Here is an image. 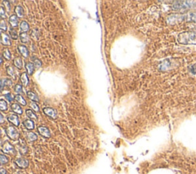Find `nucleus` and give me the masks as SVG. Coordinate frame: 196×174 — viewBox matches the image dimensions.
<instances>
[{
	"label": "nucleus",
	"instance_id": "4468645a",
	"mask_svg": "<svg viewBox=\"0 0 196 174\" xmlns=\"http://www.w3.org/2000/svg\"><path fill=\"white\" fill-rule=\"evenodd\" d=\"M15 12H16V16L18 18H23L24 12V9L21 6H16L15 7Z\"/></svg>",
	"mask_w": 196,
	"mask_h": 174
},
{
	"label": "nucleus",
	"instance_id": "aec40b11",
	"mask_svg": "<svg viewBox=\"0 0 196 174\" xmlns=\"http://www.w3.org/2000/svg\"><path fill=\"white\" fill-rule=\"evenodd\" d=\"M27 96L30 100H33V101H37V102L39 101V98L37 96V94H35V92L32 91H27Z\"/></svg>",
	"mask_w": 196,
	"mask_h": 174
},
{
	"label": "nucleus",
	"instance_id": "6ab92c4d",
	"mask_svg": "<svg viewBox=\"0 0 196 174\" xmlns=\"http://www.w3.org/2000/svg\"><path fill=\"white\" fill-rule=\"evenodd\" d=\"M19 27H20V30L22 31V32H29V29H30V26H29V25L28 24V22H26V21H22L20 23Z\"/></svg>",
	"mask_w": 196,
	"mask_h": 174
},
{
	"label": "nucleus",
	"instance_id": "412c9836",
	"mask_svg": "<svg viewBox=\"0 0 196 174\" xmlns=\"http://www.w3.org/2000/svg\"><path fill=\"white\" fill-rule=\"evenodd\" d=\"M20 80L22 81V84H23L24 87L28 86V84H29V77H28V74H26V73H22V74H21Z\"/></svg>",
	"mask_w": 196,
	"mask_h": 174
},
{
	"label": "nucleus",
	"instance_id": "b1692460",
	"mask_svg": "<svg viewBox=\"0 0 196 174\" xmlns=\"http://www.w3.org/2000/svg\"><path fill=\"white\" fill-rule=\"evenodd\" d=\"M26 115H27L28 117H29V118H30V120H37L38 118H37V115L35 114V113H34L33 111H32V110H30V109H28V110H26Z\"/></svg>",
	"mask_w": 196,
	"mask_h": 174
},
{
	"label": "nucleus",
	"instance_id": "cd10ccee",
	"mask_svg": "<svg viewBox=\"0 0 196 174\" xmlns=\"http://www.w3.org/2000/svg\"><path fill=\"white\" fill-rule=\"evenodd\" d=\"M30 107L35 112H39L40 111V107H39L37 103H35V101H32L30 103Z\"/></svg>",
	"mask_w": 196,
	"mask_h": 174
},
{
	"label": "nucleus",
	"instance_id": "4be33fe9",
	"mask_svg": "<svg viewBox=\"0 0 196 174\" xmlns=\"http://www.w3.org/2000/svg\"><path fill=\"white\" fill-rule=\"evenodd\" d=\"M26 138H27L29 141L32 142V141H36L38 139V136L35 134V133L29 131V132H26Z\"/></svg>",
	"mask_w": 196,
	"mask_h": 174
},
{
	"label": "nucleus",
	"instance_id": "f8f14e48",
	"mask_svg": "<svg viewBox=\"0 0 196 174\" xmlns=\"http://www.w3.org/2000/svg\"><path fill=\"white\" fill-rule=\"evenodd\" d=\"M18 49H19V51L24 58H28V57L29 56V49H28L27 47L24 46V45H19Z\"/></svg>",
	"mask_w": 196,
	"mask_h": 174
},
{
	"label": "nucleus",
	"instance_id": "2eb2a0df",
	"mask_svg": "<svg viewBox=\"0 0 196 174\" xmlns=\"http://www.w3.org/2000/svg\"><path fill=\"white\" fill-rule=\"evenodd\" d=\"M24 127L28 130H33L35 128V123L32 120H25L23 121Z\"/></svg>",
	"mask_w": 196,
	"mask_h": 174
},
{
	"label": "nucleus",
	"instance_id": "c9c22d12",
	"mask_svg": "<svg viewBox=\"0 0 196 174\" xmlns=\"http://www.w3.org/2000/svg\"><path fill=\"white\" fill-rule=\"evenodd\" d=\"M5 97H6V98L8 100H9V101H12L13 100H14L15 99V97H13V95L12 94H10V93H9V94H6V95H5Z\"/></svg>",
	"mask_w": 196,
	"mask_h": 174
},
{
	"label": "nucleus",
	"instance_id": "7c9ffc66",
	"mask_svg": "<svg viewBox=\"0 0 196 174\" xmlns=\"http://www.w3.org/2000/svg\"><path fill=\"white\" fill-rule=\"evenodd\" d=\"M0 161H1V163L2 164H6L9 162V158H8L6 156H5L4 154H1L0 155Z\"/></svg>",
	"mask_w": 196,
	"mask_h": 174
},
{
	"label": "nucleus",
	"instance_id": "0eeeda50",
	"mask_svg": "<svg viewBox=\"0 0 196 174\" xmlns=\"http://www.w3.org/2000/svg\"><path fill=\"white\" fill-rule=\"evenodd\" d=\"M38 133L42 135V136L45 138H49L51 137V133L50 131H49L48 128H47L46 127H44V126H40L38 127Z\"/></svg>",
	"mask_w": 196,
	"mask_h": 174
},
{
	"label": "nucleus",
	"instance_id": "a211bd4d",
	"mask_svg": "<svg viewBox=\"0 0 196 174\" xmlns=\"http://www.w3.org/2000/svg\"><path fill=\"white\" fill-rule=\"evenodd\" d=\"M13 64H14L15 67H16L19 69H22V65H23V63H22V59L20 57H17L14 59L13 61Z\"/></svg>",
	"mask_w": 196,
	"mask_h": 174
},
{
	"label": "nucleus",
	"instance_id": "58836bf2",
	"mask_svg": "<svg viewBox=\"0 0 196 174\" xmlns=\"http://www.w3.org/2000/svg\"><path fill=\"white\" fill-rule=\"evenodd\" d=\"M0 117H1V121L0 122H1V123H2L3 122H4V119H3V115L1 114H0Z\"/></svg>",
	"mask_w": 196,
	"mask_h": 174
},
{
	"label": "nucleus",
	"instance_id": "f257e3e1",
	"mask_svg": "<svg viewBox=\"0 0 196 174\" xmlns=\"http://www.w3.org/2000/svg\"><path fill=\"white\" fill-rule=\"evenodd\" d=\"M183 22L196 23V11L182 14H172L167 18V22L172 25Z\"/></svg>",
	"mask_w": 196,
	"mask_h": 174
},
{
	"label": "nucleus",
	"instance_id": "9d476101",
	"mask_svg": "<svg viewBox=\"0 0 196 174\" xmlns=\"http://www.w3.org/2000/svg\"><path fill=\"white\" fill-rule=\"evenodd\" d=\"M9 23H10L11 26L15 28V27H17L19 25V18L17 17V16L15 14L11 15L9 19Z\"/></svg>",
	"mask_w": 196,
	"mask_h": 174
},
{
	"label": "nucleus",
	"instance_id": "a878e982",
	"mask_svg": "<svg viewBox=\"0 0 196 174\" xmlns=\"http://www.w3.org/2000/svg\"><path fill=\"white\" fill-rule=\"evenodd\" d=\"M6 71H7V74H9V76H11V77H15V75H16V71H15L14 68H13L12 66H9V67H7Z\"/></svg>",
	"mask_w": 196,
	"mask_h": 174
},
{
	"label": "nucleus",
	"instance_id": "72a5a7b5",
	"mask_svg": "<svg viewBox=\"0 0 196 174\" xmlns=\"http://www.w3.org/2000/svg\"><path fill=\"white\" fill-rule=\"evenodd\" d=\"M34 65H35V66L36 68H40L42 67V62L41 60H39L38 58H35V59H34Z\"/></svg>",
	"mask_w": 196,
	"mask_h": 174
},
{
	"label": "nucleus",
	"instance_id": "4c0bfd02",
	"mask_svg": "<svg viewBox=\"0 0 196 174\" xmlns=\"http://www.w3.org/2000/svg\"><path fill=\"white\" fill-rule=\"evenodd\" d=\"M1 174H7V172H6V170H5V169L2 168L1 169Z\"/></svg>",
	"mask_w": 196,
	"mask_h": 174
},
{
	"label": "nucleus",
	"instance_id": "5701e85b",
	"mask_svg": "<svg viewBox=\"0 0 196 174\" xmlns=\"http://www.w3.org/2000/svg\"><path fill=\"white\" fill-rule=\"evenodd\" d=\"M19 38H20L21 42L22 43H28L29 42V35H28L27 32H22V33H20Z\"/></svg>",
	"mask_w": 196,
	"mask_h": 174
},
{
	"label": "nucleus",
	"instance_id": "473e14b6",
	"mask_svg": "<svg viewBox=\"0 0 196 174\" xmlns=\"http://www.w3.org/2000/svg\"><path fill=\"white\" fill-rule=\"evenodd\" d=\"M189 70L192 74H196V63L192 65L189 67Z\"/></svg>",
	"mask_w": 196,
	"mask_h": 174
},
{
	"label": "nucleus",
	"instance_id": "20e7f679",
	"mask_svg": "<svg viewBox=\"0 0 196 174\" xmlns=\"http://www.w3.org/2000/svg\"><path fill=\"white\" fill-rule=\"evenodd\" d=\"M6 134H7V136H9L10 139L14 140V141L19 139V133L15 127L9 126L7 128H6Z\"/></svg>",
	"mask_w": 196,
	"mask_h": 174
},
{
	"label": "nucleus",
	"instance_id": "dca6fc26",
	"mask_svg": "<svg viewBox=\"0 0 196 174\" xmlns=\"http://www.w3.org/2000/svg\"><path fill=\"white\" fill-rule=\"evenodd\" d=\"M26 70H27V72L29 75H32L34 73V71H35V65L32 62H28L26 63L25 65Z\"/></svg>",
	"mask_w": 196,
	"mask_h": 174
},
{
	"label": "nucleus",
	"instance_id": "2f4dec72",
	"mask_svg": "<svg viewBox=\"0 0 196 174\" xmlns=\"http://www.w3.org/2000/svg\"><path fill=\"white\" fill-rule=\"evenodd\" d=\"M15 91L18 94H20L21 93H22V87L21 84H17L16 86H15Z\"/></svg>",
	"mask_w": 196,
	"mask_h": 174
},
{
	"label": "nucleus",
	"instance_id": "ddd939ff",
	"mask_svg": "<svg viewBox=\"0 0 196 174\" xmlns=\"http://www.w3.org/2000/svg\"><path fill=\"white\" fill-rule=\"evenodd\" d=\"M11 108H12V111L18 114H22V113H23V110H22V107H21V106L19 104H12V105H11Z\"/></svg>",
	"mask_w": 196,
	"mask_h": 174
},
{
	"label": "nucleus",
	"instance_id": "ea45409f",
	"mask_svg": "<svg viewBox=\"0 0 196 174\" xmlns=\"http://www.w3.org/2000/svg\"><path fill=\"white\" fill-rule=\"evenodd\" d=\"M1 63H2H2H3V60H2V58H1Z\"/></svg>",
	"mask_w": 196,
	"mask_h": 174
},
{
	"label": "nucleus",
	"instance_id": "1a4fd4ad",
	"mask_svg": "<svg viewBox=\"0 0 196 174\" xmlns=\"http://www.w3.org/2000/svg\"><path fill=\"white\" fill-rule=\"evenodd\" d=\"M16 164L20 168L24 169L29 167V161L24 158H19L16 160Z\"/></svg>",
	"mask_w": 196,
	"mask_h": 174
},
{
	"label": "nucleus",
	"instance_id": "e433bc0d",
	"mask_svg": "<svg viewBox=\"0 0 196 174\" xmlns=\"http://www.w3.org/2000/svg\"><path fill=\"white\" fill-rule=\"evenodd\" d=\"M3 2L5 3V6H6V9H7L8 12H10L11 8H10V4H9V1H4Z\"/></svg>",
	"mask_w": 196,
	"mask_h": 174
},
{
	"label": "nucleus",
	"instance_id": "f704fd0d",
	"mask_svg": "<svg viewBox=\"0 0 196 174\" xmlns=\"http://www.w3.org/2000/svg\"><path fill=\"white\" fill-rule=\"evenodd\" d=\"M0 16H1V18H2V19L6 18V12H5L4 8H3L2 6L0 7Z\"/></svg>",
	"mask_w": 196,
	"mask_h": 174
},
{
	"label": "nucleus",
	"instance_id": "f03ea898",
	"mask_svg": "<svg viewBox=\"0 0 196 174\" xmlns=\"http://www.w3.org/2000/svg\"><path fill=\"white\" fill-rule=\"evenodd\" d=\"M172 9L176 12H185L196 9V1H176L173 2Z\"/></svg>",
	"mask_w": 196,
	"mask_h": 174
},
{
	"label": "nucleus",
	"instance_id": "c756f323",
	"mask_svg": "<svg viewBox=\"0 0 196 174\" xmlns=\"http://www.w3.org/2000/svg\"><path fill=\"white\" fill-rule=\"evenodd\" d=\"M0 29L2 32H6L8 29V26H7V24L6 22H5V20L2 19L1 20V23H0Z\"/></svg>",
	"mask_w": 196,
	"mask_h": 174
},
{
	"label": "nucleus",
	"instance_id": "c85d7f7f",
	"mask_svg": "<svg viewBox=\"0 0 196 174\" xmlns=\"http://www.w3.org/2000/svg\"><path fill=\"white\" fill-rule=\"evenodd\" d=\"M2 56L6 58V60H10L12 58V55H11L10 51L9 49H6L2 53Z\"/></svg>",
	"mask_w": 196,
	"mask_h": 174
},
{
	"label": "nucleus",
	"instance_id": "f3484780",
	"mask_svg": "<svg viewBox=\"0 0 196 174\" xmlns=\"http://www.w3.org/2000/svg\"><path fill=\"white\" fill-rule=\"evenodd\" d=\"M15 100L17 102H19V104H20L22 106H25L27 105V101H26L25 99L22 97L21 94H17V95L15 96Z\"/></svg>",
	"mask_w": 196,
	"mask_h": 174
},
{
	"label": "nucleus",
	"instance_id": "7ed1b4c3",
	"mask_svg": "<svg viewBox=\"0 0 196 174\" xmlns=\"http://www.w3.org/2000/svg\"><path fill=\"white\" fill-rule=\"evenodd\" d=\"M178 42L182 45H196V33L192 32H184L179 34Z\"/></svg>",
	"mask_w": 196,
	"mask_h": 174
},
{
	"label": "nucleus",
	"instance_id": "423d86ee",
	"mask_svg": "<svg viewBox=\"0 0 196 174\" xmlns=\"http://www.w3.org/2000/svg\"><path fill=\"white\" fill-rule=\"evenodd\" d=\"M43 112L47 115V116L50 117L52 119H56L58 118V113H57V110H55L52 107H45L43 108Z\"/></svg>",
	"mask_w": 196,
	"mask_h": 174
},
{
	"label": "nucleus",
	"instance_id": "39448f33",
	"mask_svg": "<svg viewBox=\"0 0 196 174\" xmlns=\"http://www.w3.org/2000/svg\"><path fill=\"white\" fill-rule=\"evenodd\" d=\"M2 150L5 154H10V155H15L16 153L15 147H13L10 143L8 142V141H6V142H5L4 144H2Z\"/></svg>",
	"mask_w": 196,
	"mask_h": 174
},
{
	"label": "nucleus",
	"instance_id": "6e6552de",
	"mask_svg": "<svg viewBox=\"0 0 196 174\" xmlns=\"http://www.w3.org/2000/svg\"><path fill=\"white\" fill-rule=\"evenodd\" d=\"M8 121H9L10 123H12L13 125H15L16 127L19 126L20 124V121H19V117L16 114H9L7 118Z\"/></svg>",
	"mask_w": 196,
	"mask_h": 174
},
{
	"label": "nucleus",
	"instance_id": "393cba45",
	"mask_svg": "<svg viewBox=\"0 0 196 174\" xmlns=\"http://www.w3.org/2000/svg\"><path fill=\"white\" fill-rule=\"evenodd\" d=\"M9 35H10V37L12 38L13 40L18 39V37H19V35H18L17 31L15 30L14 29H10V31H9Z\"/></svg>",
	"mask_w": 196,
	"mask_h": 174
},
{
	"label": "nucleus",
	"instance_id": "bb28decb",
	"mask_svg": "<svg viewBox=\"0 0 196 174\" xmlns=\"http://www.w3.org/2000/svg\"><path fill=\"white\" fill-rule=\"evenodd\" d=\"M0 109H1V110H2V111L7 110L8 109L7 103H6V100H4L3 99L0 100Z\"/></svg>",
	"mask_w": 196,
	"mask_h": 174
},
{
	"label": "nucleus",
	"instance_id": "9b49d317",
	"mask_svg": "<svg viewBox=\"0 0 196 174\" xmlns=\"http://www.w3.org/2000/svg\"><path fill=\"white\" fill-rule=\"evenodd\" d=\"M1 42H2V44L4 45H12L9 35H8L7 34L3 33V32H2V34H1Z\"/></svg>",
	"mask_w": 196,
	"mask_h": 174
}]
</instances>
